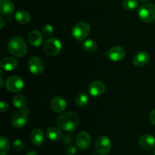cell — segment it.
I'll return each instance as SVG.
<instances>
[{
	"instance_id": "1",
	"label": "cell",
	"mask_w": 155,
	"mask_h": 155,
	"mask_svg": "<svg viewBox=\"0 0 155 155\" xmlns=\"http://www.w3.org/2000/svg\"><path fill=\"white\" fill-rule=\"evenodd\" d=\"M79 117L75 112H66L61 114L57 119V125L61 130L71 132L77 126Z\"/></svg>"
},
{
	"instance_id": "2",
	"label": "cell",
	"mask_w": 155,
	"mask_h": 155,
	"mask_svg": "<svg viewBox=\"0 0 155 155\" xmlns=\"http://www.w3.org/2000/svg\"><path fill=\"white\" fill-rule=\"evenodd\" d=\"M8 50L12 56L15 57H22L27 53L28 46L23 38L15 36L9 40Z\"/></svg>"
},
{
	"instance_id": "3",
	"label": "cell",
	"mask_w": 155,
	"mask_h": 155,
	"mask_svg": "<svg viewBox=\"0 0 155 155\" xmlns=\"http://www.w3.org/2000/svg\"><path fill=\"white\" fill-rule=\"evenodd\" d=\"M138 16L143 22H154L155 21V4L146 3L139 6Z\"/></svg>"
},
{
	"instance_id": "4",
	"label": "cell",
	"mask_w": 155,
	"mask_h": 155,
	"mask_svg": "<svg viewBox=\"0 0 155 155\" xmlns=\"http://www.w3.org/2000/svg\"><path fill=\"white\" fill-rule=\"evenodd\" d=\"M91 31V27L86 22H79L74 26L72 35L77 40L83 41L89 36Z\"/></svg>"
},
{
	"instance_id": "5",
	"label": "cell",
	"mask_w": 155,
	"mask_h": 155,
	"mask_svg": "<svg viewBox=\"0 0 155 155\" xmlns=\"http://www.w3.org/2000/svg\"><path fill=\"white\" fill-rule=\"evenodd\" d=\"M62 49V44L56 38H48L43 44V50L48 56H54L60 53Z\"/></svg>"
},
{
	"instance_id": "6",
	"label": "cell",
	"mask_w": 155,
	"mask_h": 155,
	"mask_svg": "<svg viewBox=\"0 0 155 155\" xmlns=\"http://www.w3.org/2000/svg\"><path fill=\"white\" fill-rule=\"evenodd\" d=\"M95 148L97 153L101 155H107L110 153L111 148V142L110 138L106 135L100 136L95 141Z\"/></svg>"
},
{
	"instance_id": "7",
	"label": "cell",
	"mask_w": 155,
	"mask_h": 155,
	"mask_svg": "<svg viewBox=\"0 0 155 155\" xmlns=\"http://www.w3.org/2000/svg\"><path fill=\"white\" fill-rule=\"evenodd\" d=\"M29 109L27 107L20 109L14 114L12 119V124L15 128H22L27 124L28 120Z\"/></svg>"
},
{
	"instance_id": "8",
	"label": "cell",
	"mask_w": 155,
	"mask_h": 155,
	"mask_svg": "<svg viewBox=\"0 0 155 155\" xmlns=\"http://www.w3.org/2000/svg\"><path fill=\"white\" fill-rule=\"evenodd\" d=\"M24 87V81L21 77L12 75L8 78L5 81V88L10 92H18L21 91Z\"/></svg>"
},
{
	"instance_id": "9",
	"label": "cell",
	"mask_w": 155,
	"mask_h": 155,
	"mask_svg": "<svg viewBox=\"0 0 155 155\" xmlns=\"http://www.w3.org/2000/svg\"><path fill=\"white\" fill-rule=\"evenodd\" d=\"M28 68L30 72L36 75L42 74L45 69L43 61L38 56H33L28 62Z\"/></svg>"
},
{
	"instance_id": "10",
	"label": "cell",
	"mask_w": 155,
	"mask_h": 155,
	"mask_svg": "<svg viewBox=\"0 0 155 155\" xmlns=\"http://www.w3.org/2000/svg\"><path fill=\"white\" fill-rule=\"evenodd\" d=\"M91 141H92L91 135L85 131L80 132L76 138V143H77V147L83 150H86L89 147V145L91 144Z\"/></svg>"
},
{
	"instance_id": "11",
	"label": "cell",
	"mask_w": 155,
	"mask_h": 155,
	"mask_svg": "<svg viewBox=\"0 0 155 155\" xmlns=\"http://www.w3.org/2000/svg\"><path fill=\"white\" fill-rule=\"evenodd\" d=\"M105 84L100 81H95L88 87V92L92 97H100L105 92Z\"/></svg>"
},
{
	"instance_id": "12",
	"label": "cell",
	"mask_w": 155,
	"mask_h": 155,
	"mask_svg": "<svg viewBox=\"0 0 155 155\" xmlns=\"http://www.w3.org/2000/svg\"><path fill=\"white\" fill-rule=\"evenodd\" d=\"M109 59L113 62H120L122 61L126 56V50L124 47L117 46L110 49L107 53Z\"/></svg>"
},
{
	"instance_id": "13",
	"label": "cell",
	"mask_w": 155,
	"mask_h": 155,
	"mask_svg": "<svg viewBox=\"0 0 155 155\" xmlns=\"http://www.w3.org/2000/svg\"><path fill=\"white\" fill-rule=\"evenodd\" d=\"M139 144L142 148L151 150L155 147V137L150 134H145L139 139Z\"/></svg>"
},
{
	"instance_id": "14",
	"label": "cell",
	"mask_w": 155,
	"mask_h": 155,
	"mask_svg": "<svg viewBox=\"0 0 155 155\" xmlns=\"http://www.w3.org/2000/svg\"><path fill=\"white\" fill-rule=\"evenodd\" d=\"M150 60V55L148 52L141 51L136 53L133 59V62L136 66L142 67L148 64Z\"/></svg>"
},
{
	"instance_id": "15",
	"label": "cell",
	"mask_w": 155,
	"mask_h": 155,
	"mask_svg": "<svg viewBox=\"0 0 155 155\" xmlns=\"http://www.w3.org/2000/svg\"><path fill=\"white\" fill-rule=\"evenodd\" d=\"M67 107V102L63 97H56L52 99L51 102V108L54 112H61L65 110Z\"/></svg>"
},
{
	"instance_id": "16",
	"label": "cell",
	"mask_w": 155,
	"mask_h": 155,
	"mask_svg": "<svg viewBox=\"0 0 155 155\" xmlns=\"http://www.w3.org/2000/svg\"><path fill=\"white\" fill-rule=\"evenodd\" d=\"M0 65H1L2 69L7 71H11L15 70L18 67V62L15 58L5 57L1 60Z\"/></svg>"
},
{
	"instance_id": "17",
	"label": "cell",
	"mask_w": 155,
	"mask_h": 155,
	"mask_svg": "<svg viewBox=\"0 0 155 155\" xmlns=\"http://www.w3.org/2000/svg\"><path fill=\"white\" fill-rule=\"evenodd\" d=\"M15 11V5L11 0L0 1V13L5 16H10Z\"/></svg>"
},
{
	"instance_id": "18",
	"label": "cell",
	"mask_w": 155,
	"mask_h": 155,
	"mask_svg": "<svg viewBox=\"0 0 155 155\" xmlns=\"http://www.w3.org/2000/svg\"><path fill=\"white\" fill-rule=\"evenodd\" d=\"M44 133L40 129H36L31 132L30 139L35 146H41L44 142Z\"/></svg>"
},
{
	"instance_id": "19",
	"label": "cell",
	"mask_w": 155,
	"mask_h": 155,
	"mask_svg": "<svg viewBox=\"0 0 155 155\" xmlns=\"http://www.w3.org/2000/svg\"><path fill=\"white\" fill-rule=\"evenodd\" d=\"M42 40H43V37H42V33L38 30H32L29 33L28 40L33 46L38 47L41 46V44L42 43Z\"/></svg>"
},
{
	"instance_id": "20",
	"label": "cell",
	"mask_w": 155,
	"mask_h": 155,
	"mask_svg": "<svg viewBox=\"0 0 155 155\" xmlns=\"http://www.w3.org/2000/svg\"><path fill=\"white\" fill-rule=\"evenodd\" d=\"M15 20L21 24H27L31 20V16L27 11L20 10L15 14Z\"/></svg>"
},
{
	"instance_id": "21",
	"label": "cell",
	"mask_w": 155,
	"mask_h": 155,
	"mask_svg": "<svg viewBox=\"0 0 155 155\" xmlns=\"http://www.w3.org/2000/svg\"><path fill=\"white\" fill-rule=\"evenodd\" d=\"M46 135L51 141H58L61 139L62 134L58 129L55 127H49L46 131Z\"/></svg>"
},
{
	"instance_id": "22",
	"label": "cell",
	"mask_w": 155,
	"mask_h": 155,
	"mask_svg": "<svg viewBox=\"0 0 155 155\" xmlns=\"http://www.w3.org/2000/svg\"><path fill=\"white\" fill-rule=\"evenodd\" d=\"M13 103L18 109H24L27 106V99L22 94H17L13 98Z\"/></svg>"
},
{
	"instance_id": "23",
	"label": "cell",
	"mask_w": 155,
	"mask_h": 155,
	"mask_svg": "<svg viewBox=\"0 0 155 155\" xmlns=\"http://www.w3.org/2000/svg\"><path fill=\"white\" fill-rule=\"evenodd\" d=\"M10 150V142L5 136L0 137V154L7 155Z\"/></svg>"
},
{
	"instance_id": "24",
	"label": "cell",
	"mask_w": 155,
	"mask_h": 155,
	"mask_svg": "<svg viewBox=\"0 0 155 155\" xmlns=\"http://www.w3.org/2000/svg\"><path fill=\"white\" fill-rule=\"evenodd\" d=\"M82 47L85 51L92 53V52H95L98 49V44L94 40L89 39L83 41L82 43Z\"/></svg>"
},
{
	"instance_id": "25",
	"label": "cell",
	"mask_w": 155,
	"mask_h": 155,
	"mask_svg": "<svg viewBox=\"0 0 155 155\" xmlns=\"http://www.w3.org/2000/svg\"><path fill=\"white\" fill-rule=\"evenodd\" d=\"M89 102V97L86 92H80L76 97V103L79 106H85Z\"/></svg>"
},
{
	"instance_id": "26",
	"label": "cell",
	"mask_w": 155,
	"mask_h": 155,
	"mask_svg": "<svg viewBox=\"0 0 155 155\" xmlns=\"http://www.w3.org/2000/svg\"><path fill=\"white\" fill-rule=\"evenodd\" d=\"M139 6L138 0H123V7L127 11H133Z\"/></svg>"
},
{
	"instance_id": "27",
	"label": "cell",
	"mask_w": 155,
	"mask_h": 155,
	"mask_svg": "<svg viewBox=\"0 0 155 155\" xmlns=\"http://www.w3.org/2000/svg\"><path fill=\"white\" fill-rule=\"evenodd\" d=\"M53 31H54V29H53V27L51 25V24H45L44 25V27H42V33L45 36L48 37V36H50L53 33Z\"/></svg>"
},
{
	"instance_id": "28",
	"label": "cell",
	"mask_w": 155,
	"mask_h": 155,
	"mask_svg": "<svg viewBox=\"0 0 155 155\" xmlns=\"http://www.w3.org/2000/svg\"><path fill=\"white\" fill-rule=\"evenodd\" d=\"M24 143L20 139H17L14 141L13 143V149L17 152H20L24 149Z\"/></svg>"
},
{
	"instance_id": "29",
	"label": "cell",
	"mask_w": 155,
	"mask_h": 155,
	"mask_svg": "<svg viewBox=\"0 0 155 155\" xmlns=\"http://www.w3.org/2000/svg\"><path fill=\"white\" fill-rule=\"evenodd\" d=\"M66 152L68 155H75V153H77V148L74 146L71 145L68 147Z\"/></svg>"
},
{
	"instance_id": "30",
	"label": "cell",
	"mask_w": 155,
	"mask_h": 155,
	"mask_svg": "<svg viewBox=\"0 0 155 155\" xmlns=\"http://www.w3.org/2000/svg\"><path fill=\"white\" fill-rule=\"evenodd\" d=\"M8 104L6 102L3 101V100L1 101V103H0V110H1V112H5V111L8 110Z\"/></svg>"
},
{
	"instance_id": "31",
	"label": "cell",
	"mask_w": 155,
	"mask_h": 155,
	"mask_svg": "<svg viewBox=\"0 0 155 155\" xmlns=\"http://www.w3.org/2000/svg\"><path fill=\"white\" fill-rule=\"evenodd\" d=\"M149 119H150V121L151 122V123L155 126V109H154V110H152L151 112Z\"/></svg>"
},
{
	"instance_id": "32",
	"label": "cell",
	"mask_w": 155,
	"mask_h": 155,
	"mask_svg": "<svg viewBox=\"0 0 155 155\" xmlns=\"http://www.w3.org/2000/svg\"><path fill=\"white\" fill-rule=\"evenodd\" d=\"M27 155H38V154L36 152L33 151V150H30V151H29L28 153H27Z\"/></svg>"
},
{
	"instance_id": "33",
	"label": "cell",
	"mask_w": 155,
	"mask_h": 155,
	"mask_svg": "<svg viewBox=\"0 0 155 155\" xmlns=\"http://www.w3.org/2000/svg\"><path fill=\"white\" fill-rule=\"evenodd\" d=\"M0 21H1V29H2L3 26H4V21H3L2 18H0Z\"/></svg>"
},
{
	"instance_id": "34",
	"label": "cell",
	"mask_w": 155,
	"mask_h": 155,
	"mask_svg": "<svg viewBox=\"0 0 155 155\" xmlns=\"http://www.w3.org/2000/svg\"><path fill=\"white\" fill-rule=\"evenodd\" d=\"M0 79H1V84H0V86L2 87L3 86V78L0 77Z\"/></svg>"
},
{
	"instance_id": "35",
	"label": "cell",
	"mask_w": 155,
	"mask_h": 155,
	"mask_svg": "<svg viewBox=\"0 0 155 155\" xmlns=\"http://www.w3.org/2000/svg\"><path fill=\"white\" fill-rule=\"evenodd\" d=\"M140 1H142V2H148V1H150V0H140Z\"/></svg>"
},
{
	"instance_id": "36",
	"label": "cell",
	"mask_w": 155,
	"mask_h": 155,
	"mask_svg": "<svg viewBox=\"0 0 155 155\" xmlns=\"http://www.w3.org/2000/svg\"><path fill=\"white\" fill-rule=\"evenodd\" d=\"M153 154H154V155H155V149H154V152H153Z\"/></svg>"
}]
</instances>
